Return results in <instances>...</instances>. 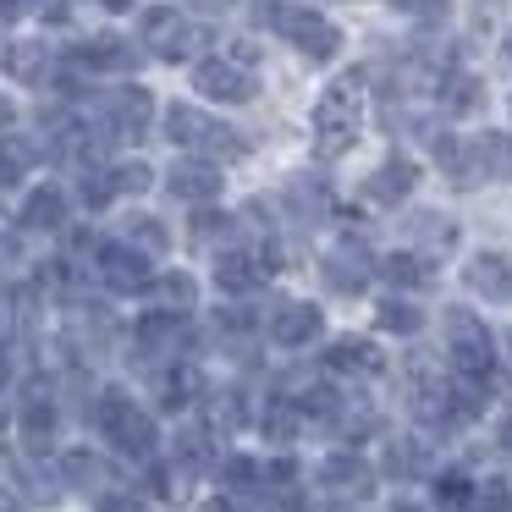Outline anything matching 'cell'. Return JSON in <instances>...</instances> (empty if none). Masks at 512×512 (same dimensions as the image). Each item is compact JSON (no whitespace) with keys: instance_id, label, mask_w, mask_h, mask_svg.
I'll use <instances>...</instances> for the list:
<instances>
[{"instance_id":"6da1fadb","label":"cell","mask_w":512,"mask_h":512,"mask_svg":"<svg viewBox=\"0 0 512 512\" xmlns=\"http://www.w3.org/2000/svg\"><path fill=\"white\" fill-rule=\"evenodd\" d=\"M89 424L111 441L116 457H127V463H155L160 457V419L144 408V402H133V391L122 386H100L89 397Z\"/></svg>"},{"instance_id":"7a4b0ae2","label":"cell","mask_w":512,"mask_h":512,"mask_svg":"<svg viewBox=\"0 0 512 512\" xmlns=\"http://www.w3.org/2000/svg\"><path fill=\"white\" fill-rule=\"evenodd\" d=\"M364 72H342L331 89L314 105V155L320 160H342L358 144V127H364Z\"/></svg>"},{"instance_id":"3957f363","label":"cell","mask_w":512,"mask_h":512,"mask_svg":"<svg viewBox=\"0 0 512 512\" xmlns=\"http://www.w3.org/2000/svg\"><path fill=\"white\" fill-rule=\"evenodd\" d=\"M259 23L276 28L287 45H298L309 61H331L336 50H342V28L331 23V17H320L314 6H303V0H265L259 6Z\"/></svg>"},{"instance_id":"277c9868","label":"cell","mask_w":512,"mask_h":512,"mask_svg":"<svg viewBox=\"0 0 512 512\" xmlns=\"http://www.w3.org/2000/svg\"><path fill=\"white\" fill-rule=\"evenodd\" d=\"M166 138L177 149H188L193 160H243L248 155V138H237V127L215 122V116L193 111V105H171L166 111Z\"/></svg>"},{"instance_id":"5b68a950","label":"cell","mask_w":512,"mask_h":512,"mask_svg":"<svg viewBox=\"0 0 512 512\" xmlns=\"http://www.w3.org/2000/svg\"><path fill=\"white\" fill-rule=\"evenodd\" d=\"M61 386L56 375H28L17 386V441H23L28 457H45L56 446V430H61Z\"/></svg>"},{"instance_id":"8992f818","label":"cell","mask_w":512,"mask_h":512,"mask_svg":"<svg viewBox=\"0 0 512 512\" xmlns=\"http://www.w3.org/2000/svg\"><path fill=\"white\" fill-rule=\"evenodd\" d=\"M133 358H138V364H149L155 375H160V369H171V364H188V358H193V325L182 320V314L144 309L133 320Z\"/></svg>"},{"instance_id":"52a82bcc","label":"cell","mask_w":512,"mask_h":512,"mask_svg":"<svg viewBox=\"0 0 512 512\" xmlns=\"http://www.w3.org/2000/svg\"><path fill=\"white\" fill-rule=\"evenodd\" d=\"M446 358H452V375L468 380L496 375V336L474 309H446Z\"/></svg>"},{"instance_id":"ba28073f","label":"cell","mask_w":512,"mask_h":512,"mask_svg":"<svg viewBox=\"0 0 512 512\" xmlns=\"http://www.w3.org/2000/svg\"><path fill=\"white\" fill-rule=\"evenodd\" d=\"M138 39H144L149 56H160V61H193L210 45V28H193L177 6H149L144 23H138Z\"/></svg>"},{"instance_id":"9c48e42d","label":"cell","mask_w":512,"mask_h":512,"mask_svg":"<svg viewBox=\"0 0 512 512\" xmlns=\"http://www.w3.org/2000/svg\"><path fill=\"white\" fill-rule=\"evenodd\" d=\"M94 276H100L105 292H116V298H149V281H155V270H149V259L138 254L133 243H100L94 248Z\"/></svg>"},{"instance_id":"30bf717a","label":"cell","mask_w":512,"mask_h":512,"mask_svg":"<svg viewBox=\"0 0 512 512\" xmlns=\"http://www.w3.org/2000/svg\"><path fill=\"white\" fill-rule=\"evenodd\" d=\"M56 485L100 501V496H111L122 479H116V463L105 452H94V446H67V452H56Z\"/></svg>"},{"instance_id":"8fae6325","label":"cell","mask_w":512,"mask_h":512,"mask_svg":"<svg viewBox=\"0 0 512 512\" xmlns=\"http://www.w3.org/2000/svg\"><path fill=\"white\" fill-rule=\"evenodd\" d=\"M314 479H320V490H331V501H364L369 490H375V468L364 463V457L353 452V446H342V452L320 457V468H314Z\"/></svg>"},{"instance_id":"7c38bea8","label":"cell","mask_w":512,"mask_h":512,"mask_svg":"<svg viewBox=\"0 0 512 512\" xmlns=\"http://www.w3.org/2000/svg\"><path fill=\"white\" fill-rule=\"evenodd\" d=\"M193 89L204 94V100H221V105H248L254 100V72H243L237 61L226 56H204L199 67H193Z\"/></svg>"},{"instance_id":"4fadbf2b","label":"cell","mask_w":512,"mask_h":512,"mask_svg":"<svg viewBox=\"0 0 512 512\" xmlns=\"http://www.w3.org/2000/svg\"><path fill=\"white\" fill-rule=\"evenodd\" d=\"M155 397H160V413H193V408H204V397H210V375L199 369V358L171 364V369L155 375Z\"/></svg>"},{"instance_id":"5bb4252c","label":"cell","mask_w":512,"mask_h":512,"mask_svg":"<svg viewBox=\"0 0 512 512\" xmlns=\"http://www.w3.org/2000/svg\"><path fill=\"white\" fill-rule=\"evenodd\" d=\"M320 331H325L320 303H276V309H270V320H265V336L276 347H287V353L320 342Z\"/></svg>"},{"instance_id":"9a60e30c","label":"cell","mask_w":512,"mask_h":512,"mask_svg":"<svg viewBox=\"0 0 512 512\" xmlns=\"http://www.w3.org/2000/svg\"><path fill=\"white\" fill-rule=\"evenodd\" d=\"M375 259L364 254V243H353V237H347V243H336L331 254L320 259V276H325V287L331 292H342V298H358V292L369 287V276H375Z\"/></svg>"},{"instance_id":"2e32d148","label":"cell","mask_w":512,"mask_h":512,"mask_svg":"<svg viewBox=\"0 0 512 512\" xmlns=\"http://www.w3.org/2000/svg\"><path fill=\"white\" fill-rule=\"evenodd\" d=\"M265 259L254 254V248H221L215 254V287L226 292V298H248V292L265 287Z\"/></svg>"},{"instance_id":"e0dca14e","label":"cell","mask_w":512,"mask_h":512,"mask_svg":"<svg viewBox=\"0 0 512 512\" xmlns=\"http://www.w3.org/2000/svg\"><path fill=\"white\" fill-rule=\"evenodd\" d=\"M149 122H155V100H149V89H116L111 100H105V127H111V138H144Z\"/></svg>"},{"instance_id":"ac0fdd59","label":"cell","mask_w":512,"mask_h":512,"mask_svg":"<svg viewBox=\"0 0 512 512\" xmlns=\"http://www.w3.org/2000/svg\"><path fill=\"white\" fill-rule=\"evenodd\" d=\"M221 166L215 160H177L171 166V177H166V188H171V199H182V204H210V199H221Z\"/></svg>"},{"instance_id":"d6986e66","label":"cell","mask_w":512,"mask_h":512,"mask_svg":"<svg viewBox=\"0 0 512 512\" xmlns=\"http://www.w3.org/2000/svg\"><path fill=\"white\" fill-rule=\"evenodd\" d=\"M463 281L485 303H512V259L507 254H474L463 265Z\"/></svg>"},{"instance_id":"ffe728a7","label":"cell","mask_w":512,"mask_h":512,"mask_svg":"<svg viewBox=\"0 0 512 512\" xmlns=\"http://www.w3.org/2000/svg\"><path fill=\"white\" fill-rule=\"evenodd\" d=\"M215 485L232 501H254V496H265V463L248 457V452H226L221 463H215Z\"/></svg>"},{"instance_id":"44dd1931","label":"cell","mask_w":512,"mask_h":512,"mask_svg":"<svg viewBox=\"0 0 512 512\" xmlns=\"http://www.w3.org/2000/svg\"><path fill=\"white\" fill-rule=\"evenodd\" d=\"M413 182H419V166H413L408 155H391V160H380L375 177L364 182V199H375V204H402V199L413 193Z\"/></svg>"},{"instance_id":"7402d4cb","label":"cell","mask_w":512,"mask_h":512,"mask_svg":"<svg viewBox=\"0 0 512 512\" xmlns=\"http://www.w3.org/2000/svg\"><path fill=\"white\" fill-rule=\"evenodd\" d=\"M149 309H166V314H182V320H188V314L199 309V281H193L188 270H160V276L149 281Z\"/></svg>"},{"instance_id":"603a6c76","label":"cell","mask_w":512,"mask_h":512,"mask_svg":"<svg viewBox=\"0 0 512 512\" xmlns=\"http://www.w3.org/2000/svg\"><path fill=\"white\" fill-rule=\"evenodd\" d=\"M380 364H386V358H380L375 342H364V336H336V342L325 347V369H331V375H380Z\"/></svg>"},{"instance_id":"cb8c5ba5","label":"cell","mask_w":512,"mask_h":512,"mask_svg":"<svg viewBox=\"0 0 512 512\" xmlns=\"http://www.w3.org/2000/svg\"><path fill=\"white\" fill-rule=\"evenodd\" d=\"M50 67H56V56H50L45 39H17V45H6V72L17 83H28V89H39L50 78Z\"/></svg>"},{"instance_id":"d4e9b609","label":"cell","mask_w":512,"mask_h":512,"mask_svg":"<svg viewBox=\"0 0 512 512\" xmlns=\"http://www.w3.org/2000/svg\"><path fill=\"white\" fill-rule=\"evenodd\" d=\"M259 435H265V441H276V446H287V441H298V430H303V413H298V402L292 397H265L259 402Z\"/></svg>"},{"instance_id":"484cf974","label":"cell","mask_w":512,"mask_h":512,"mask_svg":"<svg viewBox=\"0 0 512 512\" xmlns=\"http://www.w3.org/2000/svg\"><path fill=\"white\" fill-rule=\"evenodd\" d=\"M78 61L94 72H127V67H138V50L122 34H94V39H83Z\"/></svg>"},{"instance_id":"4316f807","label":"cell","mask_w":512,"mask_h":512,"mask_svg":"<svg viewBox=\"0 0 512 512\" xmlns=\"http://www.w3.org/2000/svg\"><path fill=\"white\" fill-rule=\"evenodd\" d=\"M23 226L28 232H61L67 226V193L61 188H34L23 204Z\"/></svg>"},{"instance_id":"83f0119b","label":"cell","mask_w":512,"mask_h":512,"mask_svg":"<svg viewBox=\"0 0 512 512\" xmlns=\"http://www.w3.org/2000/svg\"><path fill=\"white\" fill-rule=\"evenodd\" d=\"M380 276L391 281V287H413V292H424L435 281V270L424 265V254H386L380 259Z\"/></svg>"},{"instance_id":"f1b7e54d","label":"cell","mask_w":512,"mask_h":512,"mask_svg":"<svg viewBox=\"0 0 512 512\" xmlns=\"http://www.w3.org/2000/svg\"><path fill=\"white\" fill-rule=\"evenodd\" d=\"M386 474H391V479H419V474H430V441H391V446H386Z\"/></svg>"},{"instance_id":"f546056e","label":"cell","mask_w":512,"mask_h":512,"mask_svg":"<svg viewBox=\"0 0 512 512\" xmlns=\"http://www.w3.org/2000/svg\"><path fill=\"white\" fill-rule=\"evenodd\" d=\"M122 243H133L144 259H160V254L171 248V232L155 221V215H133V221H127V237H122Z\"/></svg>"},{"instance_id":"4dcf8cb0","label":"cell","mask_w":512,"mask_h":512,"mask_svg":"<svg viewBox=\"0 0 512 512\" xmlns=\"http://www.w3.org/2000/svg\"><path fill=\"white\" fill-rule=\"evenodd\" d=\"M375 325H380V331H391V336H413L424 325V309H419V303H408V298H386L375 309Z\"/></svg>"},{"instance_id":"1f68e13d","label":"cell","mask_w":512,"mask_h":512,"mask_svg":"<svg viewBox=\"0 0 512 512\" xmlns=\"http://www.w3.org/2000/svg\"><path fill=\"white\" fill-rule=\"evenodd\" d=\"M34 155H39V149L28 144V138H17V133H6V138H0V188H12V182H23V171L34 166Z\"/></svg>"},{"instance_id":"d6a6232c","label":"cell","mask_w":512,"mask_h":512,"mask_svg":"<svg viewBox=\"0 0 512 512\" xmlns=\"http://www.w3.org/2000/svg\"><path fill=\"white\" fill-rule=\"evenodd\" d=\"M463 512H512V485L507 479H479Z\"/></svg>"},{"instance_id":"836d02e7","label":"cell","mask_w":512,"mask_h":512,"mask_svg":"<svg viewBox=\"0 0 512 512\" xmlns=\"http://www.w3.org/2000/svg\"><path fill=\"white\" fill-rule=\"evenodd\" d=\"M441 100H446V111H452V116H468L479 100H485V94H479V83H474V78H463V72H457V78H446Z\"/></svg>"},{"instance_id":"e575fe53","label":"cell","mask_w":512,"mask_h":512,"mask_svg":"<svg viewBox=\"0 0 512 512\" xmlns=\"http://www.w3.org/2000/svg\"><path fill=\"white\" fill-rule=\"evenodd\" d=\"M468 496H474V479L468 474H435V501H441V507H452V512H463L468 507Z\"/></svg>"},{"instance_id":"d590c367","label":"cell","mask_w":512,"mask_h":512,"mask_svg":"<svg viewBox=\"0 0 512 512\" xmlns=\"http://www.w3.org/2000/svg\"><path fill=\"white\" fill-rule=\"evenodd\" d=\"M413 232L430 243V254H446V248L457 243V226H446L441 215H413Z\"/></svg>"},{"instance_id":"8d00e7d4","label":"cell","mask_w":512,"mask_h":512,"mask_svg":"<svg viewBox=\"0 0 512 512\" xmlns=\"http://www.w3.org/2000/svg\"><path fill=\"white\" fill-rule=\"evenodd\" d=\"M78 199L89 204V210H105V204L116 199V182H111V171H83V182H78Z\"/></svg>"},{"instance_id":"74e56055","label":"cell","mask_w":512,"mask_h":512,"mask_svg":"<svg viewBox=\"0 0 512 512\" xmlns=\"http://www.w3.org/2000/svg\"><path fill=\"white\" fill-rule=\"evenodd\" d=\"M232 232H237L232 215H215V210H199V215H193V243H215V237L226 243Z\"/></svg>"},{"instance_id":"f35d334b","label":"cell","mask_w":512,"mask_h":512,"mask_svg":"<svg viewBox=\"0 0 512 512\" xmlns=\"http://www.w3.org/2000/svg\"><path fill=\"white\" fill-rule=\"evenodd\" d=\"M111 182H116V193H144L155 182V171L144 160H127V166H111Z\"/></svg>"},{"instance_id":"ab89813d","label":"cell","mask_w":512,"mask_h":512,"mask_svg":"<svg viewBox=\"0 0 512 512\" xmlns=\"http://www.w3.org/2000/svg\"><path fill=\"white\" fill-rule=\"evenodd\" d=\"M144 507H149V496H144V490H133V485H116L111 496L94 501V512H144Z\"/></svg>"},{"instance_id":"60d3db41","label":"cell","mask_w":512,"mask_h":512,"mask_svg":"<svg viewBox=\"0 0 512 512\" xmlns=\"http://www.w3.org/2000/svg\"><path fill=\"white\" fill-rule=\"evenodd\" d=\"M0 512H28V496L17 485H0Z\"/></svg>"},{"instance_id":"b9f144b4","label":"cell","mask_w":512,"mask_h":512,"mask_svg":"<svg viewBox=\"0 0 512 512\" xmlns=\"http://www.w3.org/2000/svg\"><path fill=\"white\" fill-rule=\"evenodd\" d=\"M6 430H17V397L12 391H0V435Z\"/></svg>"},{"instance_id":"7bdbcfd3","label":"cell","mask_w":512,"mask_h":512,"mask_svg":"<svg viewBox=\"0 0 512 512\" xmlns=\"http://www.w3.org/2000/svg\"><path fill=\"white\" fill-rule=\"evenodd\" d=\"M226 61H237V67H254V61H259V45H248V39H237V45H232V56H226Z\"/></svg>"},{"instance_id":"ee69618b","label":"cell","mask_w":512,"mask_h":512,"mask_svg":"<svg viewBox=\"0 0 512 512\" xmlns=\"http://www.w3.org/2000/svg\"><path fill=\"white\" fill-rule=\"evenodd\" d=\"M28 12H34V0H0V23H17Z\"/></svg>"},{"instance_id":"f6af8a7d","label":"cell","mask_w":512,"mask_h":512,"mask_svg":"<svg viewBox=\"0 0 512 512\" xmlns=\"http://www.w3.org/2000/svg\"><path fill=\"white\" fill-rule=\"evenodd\" d=\"M496 446H501V452H507V457H512V413H507V419H501V424H496Z\"/></svg>"},{"instance_id":"bcb514c9","label":"cell","mask_w":512,"mask_h":512,"mask_svg":"<svg viewBox=\"0 0 512 512\" xmlns=\"http://www.w3.org/2000/svg\"><path fill=\"white\" fill-rule=\"evenodd\" d=\"M188 6H199V12H232L237 0H188Z\"/></svg>"},{"instance_id":"7dc6e473","label":"cell","mask_w":512,"mask_h":512,"mask_svg":"<svg viewBox=\"0 0 512 512\" xmlns=\"http://www.w3.org/2000/svg\"><path fill=\"white\" fill-rule=\"evenodd\" d=\"M6 259H17V243H12V237H0V265H6Z\"/></svg>"},{"instance_id":"c3c4849f","label":"cell","mask_w":512,"mask_h":512,"mask_svg":"<svg viewBox=\"0 0 512 512\" xmlns=\"http://www.w3.org/2000/svg\"><path fill=\"white\" fill-rule=\"evenodd\" d=\"M6 127H12V105L0 100V138H6Z\"/></svg>"},{"instance_id":"681fc988","label":"cell","mask_w":512,"mask_h":512,"mask_svg":"<svg viewBox=\"0 0 512 512\" xmlns=\"http://www.w3.org/2000/svg\"><path fill=\"white\" fill-rule=\"evenodd\" d=\"M105 12H127V6H133V0H100Z\"/></svg>"},{"instance_id":"f907efd6","label":"cell","mask_w":512,"mask_h":512,"mask_svg":"<svg viewBox=\"0 0 512 512\" xmlns=\"http://www.w3.org/2000/svg\"><path fill=\"white\" fill-rule=\"evenodd\" d=\"M501 61L512 67V28H507V39H501Z\"/></svg>"},{"instance_id":"816d5d0a","label":"cell","mask_w":512,"mask_h":512,"mask_svg":"<svg viewBox=\"0 0 512 512\" xmlns=\"http://www.w3.org/2000/svg\"><path fill=\"white\" fill-rule=\"evenodd\" d=\"M320 512H353V507H347V501H331V507H320Z\"/></svg>"},{"instance_id":"f5cc1de1","label":"cell","mask_w":512,"mask_h":512,"mask_svg":"<svg viewBox=\"0 0 512 512\" xmlns=\"http://www.w3.org/2000/svg\"><path fill=\"white\" fill-rule=\"evenodd\" d=\"M391 512H419V507H413V501H397V507H391Z\"/></svg>"},{"instance_id":"db71d44e","label":"cell","mask_w":512,"mask_h":512,"mask_svg":"<svg viewBox=\"0 0 512 512\" xmlns=\"http://www.w3.org/2000/svg\"><path fill=\"white\" fill-rule=\"evenodd\" d=\"M507 353H512V331H507Z\"/></svg>"}]
</instances>
